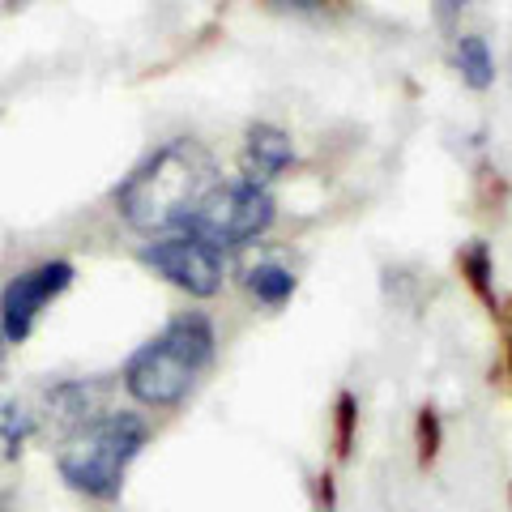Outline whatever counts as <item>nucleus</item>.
Wrapping results in <instances>:
<instances>
[{
	"label": "nucleus",
	"mask_w": 512,
	"mask_h": 512,
	"mask_svg": "<svg viewBox=\"0 0 512 512\" xmlns=\"http://www.w3.org/2000/svg\"><path fill=\"white\" fill-rule=\"evenodd\" d=\"M73 282V265L69 261H39L22 269L5 291H0V333L5 342H26L35 333L43 308L52 299H60Z\"/></svg>",
	"instance_id": "423d86ee"
},
{
	"label": "nucleus",
	"mask_w": 512,
	"mask_h": 512,
	"mask_svg": "<svg viewBox=\"0 0 512 512\" xmlns=\"http://www.w3.org/2000/svg\"><path fill=\"white\" fill-rule=\"evenodd\" d=\"M461 265L470 269V282L478 286V295L491 299V286H487V248H483V244H474V248L466 252V261H461Z\"/></svg>",
	"instance_id": "9b49d317"
},
{
	"label": "nucleus",
	"mask_w": 512,
	"mask_h": 512,
	"mask_svg": "<svg viewBox=\"0 0 512 512\" xmlns=\"http://www.w3.org/2000/svg\"><path fill=\"white\" fill-rule=\"evenodd\" d=\"M457 69H461V77H466L470 90H487L495 82V60L487 52V39L461 35L457 39Z\"/></svg>",
	"instance_id": "1a4fd4ad"
},
{
	"label": "nucleus",
	"mask_w": 512,
	"mask_h": 512,
	"mask_svg": "<svg viewBox=\"0 0 512 512\" xmlns=\"http://www.w3.org/2000/svg\"><path fill=\"white\" fill-rule=\"evenodd\" d=\"M214 154L192 137L158 146L116 192V210L141 235H180L197 218L205 197L218 188Z\"/></svg>",
	"instance_id": "f257e3e1"
},
{
	"label": "nucleus",
	"mask_w": 512,
	"mask_h": 512,
	"mask_svg": "<svg viewBox=\"0 0 512 512\" xmlns=\"http://www.w3.org/2000/svg\"><path fill=\"white\" fill-rule=\"evenodd\" d=\"M0 359H5V333H0Z\"/></svg>",
	"instance_id": "4468645a"
},
{
	"label": "nucleus",
	"mask_w": 512,
	"mask_h": 512,
	"mask_svg": "<svg viewBox=\"0 0 512 512\" xmlns=\"http://www.w3.org/2000/svg\"><path fill=\"white\" fill-rule=\"evenodd\" d=\"M35 431V419L26 414V406L22 402H5L0 406V436H5V444H9V453H18V444Z\"/></svg>",
	"instance_id": "9d476101"
},
{
	"label": "nucleus",
	"mask_w": 512,
	"mask_h": 512,
	"mask_svg": "<svg viewBox=\"0 0 512 512\" xmlns=\"http://www.w3.org/2000/svg\"><path fill=\"white\" fill-rule=\"evenodd\" d=\"M146 444V423L133 410H107L69 427L56 448L60 478L90 500H116L133 457Z\"/></svg>",
	"instance_id": "7ed1b4c3"
},
{
	"label": "nucleus",
	"mask_w": 512,
	"mask_h": 512,
	"mask_svg": "<svg viewBox=\"0 0 512 512\" xmlns=\"http://www.w3.org/2000/svg\"><path fill=\"white\" fill-rule=\"evenodd\" d=\"M244 282H248V291L265 303V308H282V303L295 295V274L286 265H274V261L252 265Z\"/></svg>",
	"instance_id": "6e6552de"
},
{
	"label": "nucleus",
	"mask_w": 512,
	"mask_h": 512,
	"mask_svg": "<svg viewBox=\"0 0 512 512\" xmlns=\"http://www.w3.org/2000/svg\"><path fill=\"white\" fill-rule=\"evenodd\" d=\"M26 5H35V0H5V9H26Z\"/></svg>",
	"instance_id": "ddd939ff"
},
{
	"label": "nucleus",
	"mask_w": 512,
	"mask_h": 512,
	"mask_svg": "<svg viewBox=\"0 0 512 512\" xmlns=\"http://www.w3.org/2000/svg\"><path fill=\"white\" fill-rule=\"evenodd\" d=\"M269 222H274V197H269V188L235 180V184H218L205 197L197 218L188 222V235L214 244L218 252H231V248H244L248 239L265 235Z\"/></svg>",
	"instance_id": "20e7f679"
},
{
	"label": "nucleus",
	"mask_w": 512,
	"mask_h": 512,
	"mask_svg": "<svg viewBox=\"0 0 512 512\" xmlns=\"http://www.w3.org/2000/svg\"><path fill=\"white\" fill-rule=\"evenodd\" d=\"M141 261H146L158 278H167L171 286L197 295V299H210L218 295L222 274H227V252H218L214 244H205L197 235H163L154 244L141 248Z\"/></svg>",
	"instance_id": "39448f33"
},
{
	"label": "nucleus",
	"mask_w": 512,
	"mask_h": 512,
	"mask_svg": "<svg viewBox=\"0 0 512 512\" xmlns=\"http://www.w3.org/2000/svg\"><path fill=\"white\" fill-rule=\"evenodd\" d=\"M291 137L282 133L274 124H252L248 128V141H244V184H256V188H269L274 175H282L291 167Z\"/></svg>",
	"instance_id": "0eeeda50"
},
{
	"label": "nucleus",
	"mask_w": 512,
	"mask_h": 512,
	"mask_svg": "<svg viewBox=\"0 0 512 512\" xmlns=\"http://www.w3.org/2000/svg\"><path fill=\"white\" fill-rule=\"evenodd\" d=\"M210 363H214L210 316L184 312V316H175L163 333H154V338L124 363V389L133 393L141 406L167 410V406L184 402Z\"/></svg>",
	"instance_id": "f03ea898"
},
{
	"label": "nucleus",
	"mask_w": 512,
	"mask_h": 512,
	"mask_svg": "<svg viewBox=\"0 0 512 512\" xmlns=\"http://www.w3.org/2000/svg\"><path fill=\"white\" fill-rule=\"evenodd\" d=\"M440 5V22H453L461 9H466V0H436Z\"/></svg>",
	"instance_id": "f8f14e48"
}]
</instances>
